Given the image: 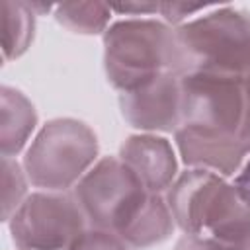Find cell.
I'll use <instances>...</instances> for the list:
<instances>
[{
	"instance_id": "cell-5",
	"label": "cell",
	"mask_w": 250,
	"mask_h": 250,
	"mask_svg": "<svg viewBox=\"0 0 250 250\" xmlns=\"http://www.w3.org/2000/svg\"><path fill=\"white\" fill-rule=\"evenodd\" d=\"M84 219L76 199L37 193L14 213L12 236L21 250H57L72 244Z\"/></svg>"
},
{
	"instance_id": "cell-11",
	"label": "cell",
	"mask_w": 250,
	"mask_h": 250,
	"mask_svg": "<svg viewBox=\"0 0 250 250\" xmlns=\"http://www.w3.org/2000/svg\"><path fill=\"white\" fill-rule=\"evenodd\" d=\"M246 248H248V250H250V240H248V244H246Z\"/></svg>"
},
{
	"instance_id": "cell-8",
	"label": "cell",
	"mask_w": 250,
	"mask_h": 250,
	"mask_svg": "<svg viewBox=\"0 0 250 250\" xmlns=\"http://www.w3.org/2000/svg\"><path fill=\"white\" fill-rule=\"evenodd\" d=\"M68 250H129V248L119 234L98 229L90 232H80L72 240Z\"/></svg>"
},
{
	"instance_id": "cell-2",
	"label": "cell",
	"mask_w": 250,
	"mask_h": 250,
	"mask_svg": "<svg viewBox=\"0 0 250 250\" xmlns=\"http://www.w3.org/2000/svg\"><path fill=\"white\" fill-rule=\"evenodd\" d=\"M170 211L189 236L232 244L250 240V205L215 172L193 168L184 174L172 186Z\"/></svg>"
},
{
	"instance_id": "cell-10",
	"label": "cell",
	"mask_w": 250,
	"mask_h": 250,
	"mask_svg": "<svg viewBox=\"0 0 250 250\" xmlns=\"http://www.w3.org/2000/svg\"><path fill=\"white\" fill-rule=\"evenodd\" d=\"M234 188L238 189V193L242 195V199L250 205V160H248V164L244 166L242 174L234 180Z\"/></svg>"
},
{
	"instance_id": "cell-9",
	"label": "cell",
	"mask_w": 250,
	"mask_h": 250,
	"mask_svg": "<svg viewBox=\"0 0 250 250\" xmlns=\"http://www.w3.org/2000/svg\"><path fill=\"white\" fill-rule=\"evenodd\" d=\"M246 244H232V242H221L213 238H199V236L186 234L178 242L176 250H248Z\"/></svg>"
},
{
	"instance_id": "cell-4",
	"label": "cell",
	"mask_w": 250,
	"mask_h": 250,
	"mask_svg": "<svg viewBox=\"0 0 250 250\" xmlns=\"http://www.w3.org/2000/svg\"><path fill=\"white\" fill-rule=\"evenodd\" d=\"M105 66L109 80L123 88V94L178 72L176 33L154 21L117 23L105 37Z\"/></svg>"
},
{
	"instance_id": "cell-3",
	"label": "cell",
	"mask_w": 250,
	"mask_h": 250,
	"mask_svg": "<svg viewBox=\"0 0 250 250\" xmlns=\"http://www.w3.org/2000/svg\"><path fill=\"white\" fill-rule=\"evenodd\" d=\"M182 72L246 76L250 72V16L209 14L176 31Z\"/></svg>"
},
{
	"instance_id": "cell-1",
	"label": "cell",
	"mask_w": 250,
	"mask_h": 250,
	"mask_svg": "<svg viewBox=\"0 0 250 250\" xmlns=\"http://www.w3.org/2000/svg\"><path fill=\"white\" fill-rule=\"evenodd\" d=\"M84 217L98 229L111 230L135 246L168 236L172 211L125 164L105 158L76 188Z\"/></svg>"
},
{
	"instance_id": "cell-6",
	"label": "cell",
	"mask_w": 250,
	"mask_h": 250,
	"mask_svg": "<svg viewBox=\"0 0 250 250\" xmlns=\"http://www.w3.org/2000/svg\"><path fill=\"white\" fill-rule=\"evenodd\" d=\"M123 115L143 129H176L182 119V74L168 72L152 82L125 92Z\"/></svg>"
},
{
	"instance_id": "cell-7",
	"label": "cell",
	"mask_w": 250,
	"mask_h": 250,
	"mask_svg": "<svg viewBox=\"0 0 250 250\" xmlns=\"http://www.w3.org/2000/svg\"><path fill=\"white\" fill-rule=\"evenodd\" d=\"M123 162L141 178V182L154 193L164 189L176 170V160L170 145L164 139L139 137L129 139L121 148Z\"/></svg>"
}]
</instances>
